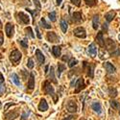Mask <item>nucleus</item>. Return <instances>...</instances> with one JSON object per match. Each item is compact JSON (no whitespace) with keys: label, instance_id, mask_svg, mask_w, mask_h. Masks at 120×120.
Segmentation results:
<instances>
[{"label":"nucleus","instance_id":"nucleus-1","mask_svg":"<svg viewBox=\"0 0 120 120\" xmlns=\"http://www.w3.org/2000/svg\"><path fill=\"white\" fill-rule=\"evenodd\" d=\"M9 58H10V61H11L13 64H16L21 60L22 54L20 53V51H18V50L15 49V50H13V51L10 53Z\"/></svg>","mask_w":120,"mask_h":120},{"label":"nucleus","instance_id":"nucleus-2","mask_svg":"<svg viewBox=\"0 0 120 120\" xmlns=\"http://www.w3.org/2000/svg\"><path fill=\"white\" fill-rule=\"evenodd\" d=\"M105 47L107 48L108 51L111 52V54H112L113 51H115V50H116V44H115V42L112 41V39H111V38H108V39H106V41H105Z\"/></svg>","mask_w":120,"mask_h":120},{"label":"nucleus","instance_id":"nucleus-3","mask_svg":"<svg viewBox=\"0 0 120 120\" xmlns=\"http://www.w3.org/2000/svg\"><path fill=\"white\" fill-rule=\"evenodd\" d=\"M73 34L75 37L79 38H85L86 37V32L83 27H77L73 30Z\"/></svg>","mask_w":120,"mask_h":120},{"label":"nucleus","instance_id":"nucleus-4","mask_svg":"<svg viewBox=\"0 0 120 120\" xmlns=\"http://www.w3.org/2000/svg\"><path fill=\"white\" fill-rule=\"evenodd\" d=\"M43 91L48 95H54V87L48 81H45L43 84Z\"/></svg>","mask_w":120,"mask_h":120},{"label":"nucleus","instance_id":"nucleus-5","mask_svg":"<svg viewBox=\"0 0 120 120\" xmlns=\"http://www.w3.org/2000/svg\"><path fill=\"white\" fill-rule=\"evenodd\" d=\"M5 33H6V36L8 38H11L13 36H14V33H15V27L12 23H7L6 26H5Z\"/></svg>","mask_w":120,"mask_h":120},{"label":"nucleus","instance_id":"nucleus-6","mask_svg":"<svg viewBox=\"0 0 120 120\" xmlns=\"http://www.w3.org/2000/svg\"><path fill=\"white\" fill-rule=\"evenodd\" d=\"M75 93H78L80 91H82V89H84L86 87V85H85V81L83 78H79L78 81L75 85Z\"/></svg>","mask_w":120,"mask_h":120},{"label":"nucleus","instance_id":"nucleus-7","mask_svg":"<svg viewBox=\"0 0 120 120\" xmlns=\"http://www.w3.org/2000/svg\"><path fill=\"white\" fill-rule=\"evenodd\" d=\"M46 38H47V41H48L49 42H52V43L58 42V41H60V38H59V37L57 36V34L54 33V32H48L47 35H46Z\"/></svg>","mask_w":120,"mask_h":120},{"label":"nucleus","instance_id":"nucleus-8","mask_svg":"<svg viewBox=\"0 0 120 120\" xmlns=\"http://www.w3.org/2000/svg\"><path fill=\"white\" fill-rule=\"evenodd\" d=\"M66 109H67V111L69 112H71V113L76 112H77V104H76V102L73 101V100H70V101L67 103Z\"/></svg>","mask_w":120,"mask_h":120},{"label":"nucleus","instance_id":"nucleus-9","mask_svg":"<svg viewBox=\"0 0 120 120\" xmlns=\"http://www.w3.org/2000/svg\"><path fill=\"white\" fill-rule=\"evenodd\" d=\"M18 17L20 19V21L23 24H29L30 23V16L26 14H24L23 12H19L18 13Z\"/></svg>","mask_w":120,"mask_h":120},{"label":"nucleus","instance_id":"nucleus-10","mask_svg":"<svg viewBox=\"0 0 120 120\" xmlns=\"http://www.w3.org/2000/svg\"><path fill=\"white\" fill-rule=\"evenodd\" d=\"M36 57H37V60H38V64H44V61H45V57L43 56V54L41 53V51L39 49H37L36 50Z\"/></svg>","mask_w":120,"mask_h":120},{"label":"nucleus","instance_id":"nucleus-11","mask_svg":"<svg viewBox=\"0 0 120 120\" xmlns=\"http://www.w3.org/2000/svg\"><path fill=\"white\" fill-rule=\"evenodd\" d=\"M19 112L17 111H15V112H10L8 113L5 114V117H4V120H14L15 119L17 116H18Z\"/></svg>","mask_w":120,"mask_h":120},{"label":"nucleus","instance_id":"nucleus-12","mask_svg":"<svg viewBox=\"0 0 120 120\" xmlns=\"http://www.w3.org/2000/svg\"><path fill=\"white\" fill-rule=\"evenodd\" d=\"M38 109L41 112H45L48 109V104L46 102V100L45 99H41V102H39V105H38Z\"/></svg>","mask_w":120,"mask_h":120},{"label":"nucleus","instance_id":"nucleus-13","mask_svg":"<svg viewBox=\"0 0 120 120\" xmlns=\"http://www.w3.org/2000/svg\"><path fill=\"white\" fill-rule=\"evenodd\" d=\"M96 41L98 42V44L101 47L105 46V41H104V38H103V32H99L97 34V36H96Z\"/></svg>","mask_w":120,"mask_h":120},{"label":"nucleus","instance_id":"nucleus-14","mask_svg":"<svg viewBox=\"0 0 120 120\" xmlns=\"http://www.w3.org/2000/svg\"><path fill=\"white\" fill-rule=\"evenodd\" d=\"M88 53H89V55H90L92 58H94L97 55V48H96L94 43H91L90 45L88 46Z\"/></svg>","mask_w":120,"mask_h":120},{"label":"nucleus","instance_id":"nucleus-15","mask_svg":"<svg viewBox=\"0 0 120 120\" xmlns=\"http://www.w3.org/2000/svg\"><path fill=\"white\" fill-rule=\"evenodd\" d=\"M105 68H106V70H107V72L109 74H112V73L115 72V67L111 63H109V62L105 63Z\"/></svg>","mask_w":120,"mask_h":120},{"label":"nucleus","instance_id":"nucleus-16","mask_svg":"<svg viewBox=\"0 0 120 120\" xmlns=\"http://www.w3.org/2000/svg\"><path fill=\"white\" fill-rule=\"evenodd\" d=\"M5 89H6V86H5L4 78L2 74H0V96L3 95V93L5 92Z\"/></svg>","mask_w":120,"mask_h":120},{"label":"nucleus","instance_id":"nucleus-17","mask_svg":"<svg viewBox=\"0 0 120 120\" xmlns=\"http://www.w3.org/2000/svg\"><path fill=\"white\" fill-rule=\"evenodd\" d=\"M27 86H28L29 89H33V88L35 87V76H34L33 73L30 74V78H29Z\"/></svg>","mask_w":120,"mask_h":120},{"label":"nucleus","instance_id":"nucleus-18","mask_svg":"<svg viewBox=\"0 0 120 120\" xmlns=\"http://www.w3.org/2000/svg\"><path fill=\"white\" fill-rule=\"evenodd\" d=\"M115 15H116V13H115L114 11H109V13H107V14L105 15V18H106V20H107L108 22L112 21V19L115 17Z\"/></svg>","mask_w":120,"mask_h":120},{"label":"nucleus","instance_id":"nucleus-19","mask_svg":"<svg viewBox=\"0 0 120 120\" xmlns=\"http://www.w3.org/2000/svg\"><path fill=\"white\" fill-rule=\"evenodd\" d=\"M52 53H53V55L56 58L60 57V56H61V53H62V48L60 47V46H58V45L53 46L52 47Z\"/></svg>","mask_w":120,"mask_h":120},{"label":"nucleus","instance_id":"nucleus-20","mask_svg":"<svg viewBox=\"0 0 120 120\" xmlns=\"http://www.w3.org/2000/svg\"><path fill=\"white\" fill-rule=\"evenodd\" d=\"M91 107H92V109L95 112H97V113H101L102 112V106L99 102H94Z\"/></svg>","mask_w":120,"mask_h":120},{"label":"nucleus","instance_id":"nucleus-21","mask_svg":"<svg viewBox=\"0 0 120 120\" xmlns=\"http://www.w3.org/2000/svg\"><path fill=\"white\" fill-rule=\"evenodd\" d=\"M72 19L74 22H81L82 21V14L80 12H75L72 14Z\"/></svg>","mask_w":120,"mask_h":120},{"label":"nucleus","instance_id":"nucleus-22","mask_svg":"<svg viewBox=\"0 0 120 120\" xmlns=\"http://www.w3.org/2000/svg\"><path fill=\"white\" fill-rule=\"evenodd\" d=\"M92 26H93V29H94V30H97L98 27H99V16H98V15L93 16V19H92Z\"/></svg>","mask_w":120,"mask_h":120},{"label":"nucleus","instance_id":"nucleus-23","mask_svg":"<svg viewBox=\"0 0 120 120\" xmlns=\"http://www.w3.org/2000/svg\"><path fill=\"white\" fill-rule=\"evenodd\" d=\"M66 67H65V65L64 64H58V70H57V75H58V77L60 78L61 77V75H62V72L64 70Z\"/></svg>","mask_w":120,"mask_h":120},{"label":"nucleus","instance_id":"nucleus-24","mask_svg":"<svg viewBox=\"0 0 120 120\" xmlns=\"http://www.w3.org/2000/svg\"><path fill=\"white\" fill-rule=\"evenodd\" d=\"M12 81L16 86H20V80H19V77L17 76V74H15V73H13L12 74Z\"/></svg>","mask_w":120,"mask_h":120},{"label":"nucleus","instance_id":"nucleus-25","mask_svg":"<svg viewBox=\"0 0 120 120\" xmlns=\"http://www.w3.org/2000/svg\"><path fill=\"white\" fill-rule=\"evenodd\" d=\"M109 95L112 98H114L117 96V90L115 87H109Z\"/></svg>","mask_w":120,"mask_h":120},{"label":"nucleus","instance_id":"nucleus-26","mask_svg":"<svg viewBox=\"0 0 120 120\" xmlns=\"http://www.w3.org/2000/svg\"><path fill=\"white\" fill-rule=\"evenodd\" d=\"M67 28H68V25H67L66 20H64V19H62V20H61V29H62V31L64 33H66Z\"/></svg>","mask_w":120,"mask_h":120},{"label":"nucleus","instance_id":"nucleus-27","mask_svg":"<svg viewBox=\"0 0 120 120\" xmlns=\"http://www.w3.org/2000/svg\"><path fill=\"white\" fill-rule=\"evenodd\" d=\"M88 68H87V75L90 77V78H93V71H94V65L93 64H87Z\"/></svg>","mask_w":120,"mask_h":120},{"label":"nucleus","instance_id":"nucleus-28","mask_svg":"<svg viewBox=\"0 0 120 120\" xmlns=\"http://www.w3.org/2000/svg\"><path fill=\"white\" fill-rule=\"evenodd\" d=\"M39 25H41L42 28H45V29H50V28H51V25H49V24L45 21V19H44L43 17L41 19V21H39Z\"/></svg>","mask_w":120,"mask_h":120},{"label":"nucleus","instance_id":"nucleus-29","mask_svg":"<svg viewBox=\"0 0 120 120\" xmlns=\"http://www.w3.org/2000/svg\"><path fill=\"white\" fill-rule=\"evenodd\" d=\"M109 104H111V107L113 109H120V105L117 101H115V100H111L109 101Z\"/></svg>","mask_w":120,"mask_h":120},{"label":"nucleus","instance_id":"nucleus-30","mask_svg":"<svg viewBox=\"0 0 120 120\" xmlns=\"http://www.w3.org/2000/svg\"><path fill=\"white\" fill-rule=\"evenodd\" d=\"M50 79H51V81L55 84H57V80L55 78V74H54V67L51 66L50 67Z\"/></svg>","mask_w":120,"mask_h":120},{"label":"nucleus","instance_id":"nucleus-31","mask_svg":"<svg viewBox=\"0 0 120 120\" xmlns=\"http://www.w3.org/2000/svg\"><path fill=\"white\" fill-rule=\"evenodd\" d=\"M77 64H78V61H77L76 59H70V60H69V62H68V66L69 67H73Z\"/></svg>","mask_w":120,"mask_h":120},{"label":"nucleus","instance_id":"nucleus-32","mask_svg":"<svg viewBox=\"0 0 120 120\" xmlns=\"http://www.w3.org/2000/svg\"><path fill=\"white\" fill-rule=\"evenodd\" d=\"M48 17H49V19H50V20H51L52 22H55V21H56V12L49 13Z\"/></svg>","mask_w":120,"mask_h":120},{"label":"nucleus","instance_id":"nucleus-33","mask_svg":"<svg viewBox=\"0 0 120 120\" xmlns=\"http://www.w3.org/2000/svg\"><path fill=\"white\" fill-rule=\"evenodd\" d=\"M85 2L89 7H93L96 5V0H85Z\"/></svg>","mask_w":120,"mask_h":120},{"label":"nucleus","instance_id":"nucleus-34","mask_svg":"<svg viewBox=\"0 0 120 120\" xmlns=\"http://www.w3.org/2000/svg\"><path fill=\"white\" fill-rule=\"evenodd\" d=\"M19 43H20V45L23 48H28V39L27 38H24L22 41H19Z\"/></svg>","mask_w":120,"mask_h":120},{"label":"nucleus","instance_id":"nucleus-35","mask_svg":"<svg viewBox=\"0 0 120 120\" xmlns=\"http://www.w3.org/2000/svg\"><path fill=\"white\" fill-rule=\"evenodd\" d=\"M34 65H35V64H34L33 59L30 58V59L28 60V62H27V67H28V68H30V69H32V68L34 67Z\"/></svg>","mask_w":120,"mask_h":120},{"label":"nucleus","instance_id":"nucleus-36","mask_svg":"<svg viewBox=\"0 0 120 120\" xmlns=\"http://www.w3.org/2000/svg\"><path fill=\"white\" fill-rule=\"evenodd\" d=\"M34 1V4L37 8V11H41V2H39V0H33Z\"/></svg>","mask_w":120,"mask_h":120},{"label":"nucleus","instance_id":"nucleus-37","mask_svg":"<svg viewBox=\"0 0 120 120\" xmlns=\"http://www.w3.org/2000/svg\"><path fill=\"white\" fill-rule=\"evenodd\" d=\"M25 31L27 32V34H29V36L31 37V38H35V35L33 34V31H32V29H31V27H27L26 29H25Z\"/></svg>","mask_w":120,"mask_h":120},{"label":"nucleus","instance_id":"nucleus-38","mask_svg":"<svg viewBox=\"0 0 120 120\" xmlns=\"http://www.w3.org/2000/svg\"><path fill=\"white\" fill-rule=\"evenodd\" d=\"M27 11L33 15V16H34V23H35V20H36V15H38V11H32V10H29V9H27Z\"/></svg>","mask_w":120,"mask_h":120},{"label":"nucleus","instance_id":"nucleus-39","mask_svg":"<svg viewBox=\"0 0 120 120\" xmlns=\"http://www.w3.org/2000/svg\"><path fill=\"white\" fill-rule=\"evenodd\" d=\"M29 113H30V112H22V114H21V118H20V120H27Z\"/></svg>","mask_w":120,"mask_h":120},{"label":"nucleus","instance_id":"nucleus-40","mask_svg":"<svg viewBox=\"0 0 120 120\" xmlns=\"http://www.w3.org/2000/svg\"><path fill=\"white\" fill-rule=\"evenodd\" d=\"M70 1L72 4H74L77 7H80V5H81V0H70Z\"/></svg>","mask_w":120,"mask_h":120},{"label":"nucleus","instance_id":"nucleus-41","mask_svg":"<svg viewBox=\"0 0 120 120\" xmlns=\"http://www.w3.org/2000/svg\"><path fill=\"white\" fill-rule=\"evenodd\" d=\"M4 42V38H3V33L0 32V45H2Z\"/></svg>","mask_w":120,"mask_h":120},{"label":"nucleus","instance_id":"nucleus-42","mask_svg":"<svg viewBox=\"0 0 120 120\" xmlns=\"http://www.w3.org/2000/svg\"><path fill=\"white\" fill-rule=\"evenodd\" d=\"M69 59H70V57H69L68 55H64V56L63 57V61H64V62H67V61L69 62Z\"/></svg>","mask_w":120,"mask_h":120},{"label":"nucleus","instance_id":"nucleus-43","mask_svg":"<svg viewBox=\"0 0 120 120\" xmlns=\"http://www.w3.org/2000/svg\"><path fill=\"white\" fill-rule=\"evenodd\" d=\"M36 32H37V36H38V38H41V33H39L38 27H36Z\"/></svg>","mask_w":120,"mask_h":120},{"label":"nucleus","instance_id":"nucleus-44","mask_svg":"<svg viewBox=\"0 0 120 120\" xmlns=\"http://www.w3.org/2000/svg\"><path fill=\"white\" fill-rule=\"evenodd\" d=\"M73 116L72 115H69V116H67V117H65V118H64L63 120H73Z\"/></svg>","mask_w":120,"mask_h":120},{"label":"nucleus","instance_id":"nucleus-45","mask_svg":"<svg viewBox=\"0 0 120 120\" xmlns=\"http://www.w3.org/2000/svg\"><path fill=\"white\" fill-rule=\"evenodd\" d=\"M13 105H14L13 103H10V104H7V105L5 106V111H6V109H8V108H9L10 106H13Z\"/></svg>","mask_w":120,"mask_h":120},{"label":"nucleus","instance_id":"nucleus-46","mask_svg":"<svg viewBox=\"0 0 120 120\" xmlns=\"http://www.w3.org/2000/svg\"><path fill=\"white\" fill-rule=\"evenodd\" d=\"M62 2H63V0H57V4H58L59 6L62 4Z\"/></svg>","mask_w":120,"mask_h":120},{"label":"nucleus","instance_id":"nucleus-47","mask_svg":"<svg viewBox=\"0 0 120 120\" xmlns=\"http://www.w3.org/2000/svg\"><path fill=\"white\" fill-rule=\"evenodd\" d=\"M103 29H106V30H107V29H108V24H107V23H106V24H104V25H103Z\"/></svg>","mask_w":120,"mask_h":120},{"label":"nucleus","instance_id":"nucleus-48","mask_svg":"<svg viewBox=\"0 0 120 120\" xmlns=\"http://www.w3.org/2000/svg\"><path fill=\"white\" fill-rule=\"evenodd\" d=\"M48 68H49V65H47V66L45 67V73H47V72H48Z\"/></svg>","mask_w":120,"mask_h":120},{"label":"nucleus","instance_id":"nucleus-49","mask_svg":"<svg viewBox=\"0 0 120 120\" xmlns=\"http://www.w3.org/2000/svg\"><path fill=\"white\" fill-rule=\"evenodd\" d=\"M0 26H1V20H0Z\"/></svg>","mask_w":120,"mask_h":120},{"label":"nucleus","instance_id":"nucleus-50","mask_svg":"<svg viewBox=\"0 0 120 120\" xmlns=\"http://www.w3.org/2000/svg\"><path fill=\"white\" fill-rule=\"evenodd\" d=\"M0 107H1V102H0Z\"/></svg>","mask_w":120,"mask_h":120},{"label":"nucleus","instance_id":"nucleus-51","mask_svg":"<svg viewBox=\"0 0 120 120\" xmlns=\"http://www.w3.org/2000/svg\"><path fill=\"white\" fill-rule=\"evenodd\" d=\"M119 113H120V109H119Z\"/></svg>","mask_w":120,"mask_h":120}]
</instances>
